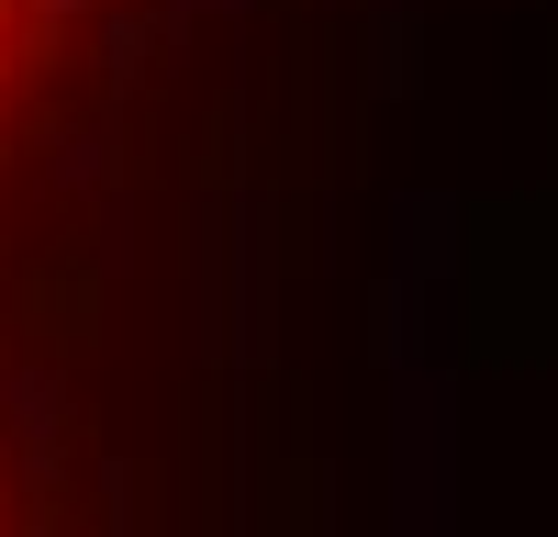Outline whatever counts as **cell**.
Masks as SVG:
<instances>
[{"label":"cell","instance_id":"6da1fadb","mask_svg":"<svg viewBox=\"0 0 558 537\" xmlns=\"http://www.w3.org/2000/svg\"><path fill=\"white\" fill-rule=\"evenodd\" d=\"M157 45L168 0H0V236H34L78 157L112 146Z\"/></svg>","mask_w":558,"mask_h":537},{"label":"cell","instance_id":"7a4b0ae2","mask_svg":"<svg viewBox=\"0 0 558 537\" xmlns=\"http://www.w3.org/2000/svg\"><path fill=\"white\" fill-rule=\"evenodd\" d=\"M0 537H78V481L57 460V415L0 347Z\"/></svg>","mask_w":558,"mask_h":537}]
</instances>
